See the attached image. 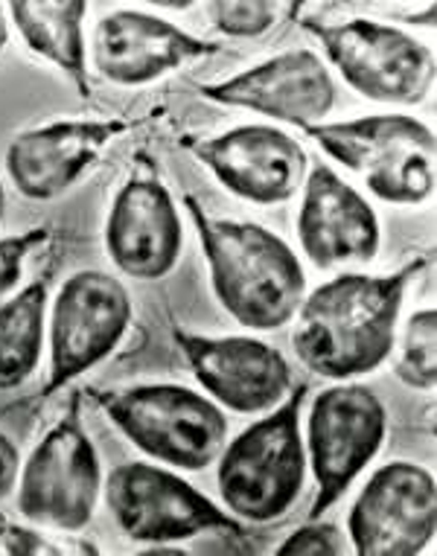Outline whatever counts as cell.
Instances as JSON below:
<instances>
[{"label":"cell","mask_w":437,"mask_h":556,"mask_svg":"<svg viewBox=\"0 0 437 556\" xmlns=\"http://www.w3.org/2000/svg\"><path fill=\"white\" fill-rule=\"evenodd\" d=\"M428 263V254H414L388 274L341 271L303 294L291 320L298 362L329 382H350L379 370L394 353L405 292Z\"/></svg>","instance_id":"obj_1"},{"label":"cell","mask_w":437,"mask_h":556,"mask_svg":"<svg viewBox=\"0 0 437 556\" xmlns=\"http://www.w3.org/2000/svg\"><path fill=\"white\" fill-rule=\"evenodd\" d=\"M182 204L199 237L218 306L254 332L289 327L307 294V271L295 248L257 222L213 216L190 192Z\"/></svg>","instance_id":"obj_2"},{"label":"cell","mask_w":437,"mask_h":556,"mask_svg":"<svg viewBox=\"0 0 437 556\" xmlns=\"http://www.w3.org/2000/svg\"><path fill=\"white\" fill-rule=\"evenodd\" d=\"M310 384L295 382L286 400L228 440L216 457L222 507L248 525H274L298 504L310 475L303 446V402Z\"/></svg>","instance_id":"obj_3"},{"label":"cell","mask_w":437,"mask_h":556,"mask_svg":"<svg viewBox=\"0 0 437 556\" xmlns=\"http://www.w3.org/2000/svg\"><path fill=\"white\" fill-rule=\"evenodd\" d=\"M91 400L135 448L158 464L201 472L228 443V417L187 384L146 382L91 388Z\"/></svg>","instance_id":"obj_4"},{"label":"cell","mask_w":437,"mask_h":556,"mask_svg":"<svg viewBox=\"0 0 437 556\" xmlns=\"http://www.w3.org/2000/svg\"><path fill=\"white\" fill-rule=\"evenodd\" d=\"M321 152L359 175L385 204L417 207L435 195L437 140L435 131L409 114H371V117L315 123L303 128Z\"/></svg>","instance_id":"obj_5"},{"label":"cell","mask_w":437,"mask_h":556,"mask_svg":"<svg viewBox=\"0 0 437 556\" xmlns=\"http://www.w3.org/2000/svg\"><path fill=\"white\" fill-rule=\"evenodd\" d=\"M295 24L319 41L329 71L364 100L411 109L435 85V53L405 29L371 18L327 24L315 15H301Z\"/></svg>","instance_id":"obj_6"},{"label":"cell","mask_w":437,"mask_h":556,"mask_svg":"<svg viewBox=\"0 0 437 556\" xmlns=\"http://www.w3.org/2000/svg\"><path fill=\"white\" fill-rule=\"evenodd\" d=\"M18 513L29 525L79 533L102 495V464L83 422V393H71L62 417L29 452L18 472Z\"/></svg>","instance_id":"obj_7"},{"label":"cell","mask_w":437,"mask_h":556,"mask_svg":"<svg viewBox=\"0 0 437 556\" xmlns=\"http://www.w3.org/2000/svg\"><path fill=\"white\" fill-rule=\"evenodd\" d=\"M132 320L135 306L123 280L97 268L71 274L47 309V379L38 405L102 365L123 344Z\"/></svg>","instance_id":"obj_8"},{"label":"cell","mask_w":437,"mask_h":556,"mask_svg":"<svg viewBox=\"0 0 437 556\" xmlns=\"http://www.w3.org/2000/svg\"><path fill=\"white\" fill-rule=\"evenodd\" d=\"M303 420L307 466L315 481V498L307 519H321L383 452L388 408L374 388L350 379L315 393Z\"/></svg>","instance_id":"obj_9"},{"label":"cell","mask_w":437,"mask_h":556,"mask_svg":"<svg viewBox=\"0 0 437 556\" xmlns=\"http://www.w3.org/2000/svg\"><path fill=\"white\" fill-rule=\"evenodd\" d=\"M102 493L114 525L137 545L166 547L201 533H246L237 516L164 464L132 460L117 466L102 483Z\"/></svg>","instance_id":"obj_10"},{"label":"cell","mask_w":437,"mask_h":556,"mask_svg":"<svg viewBox=\"0 0 437 556\" xmlns=\"http://www.w3.org/2000/svg\"><path fill=\"white\" fill-rule=\"evenodd\" d=\"M105 254L120 274L155 283L182 260L184 219L155 157L140 155L120 184L102 230Z\"/></svg>","instance_id":"obj_11"},{"label":"cell","mask_w":437,"mask_h":556,"mask_svg":"<svg viewBox=\"0 0 437 556\" xmlns=\"http://www.w3.org/2000/svg\"><path fill=\"white\" fill-rule=\"evenodd\" d=\"M437 530V481L414 460L379 466L347 513V539L359 556H417Z\"/></svg>","instance_id":"obj_12"},{"label":"cell","mask_w":437,"mask_h":556,"mask_svg":"<svg viewBox=\"0 0 437 556\" xmlns=\"http://www.w3.org/2000/svg\"><path fill=\"white\" fill-rule=\"evenodd\" d=\"M182 147L230 195L260 207L295 199L312 164L301 140L265 123H248L213 137H182Z\"/></svg>","instance_id":"obj_13"},{"label":"cell","mask_w":437,"mask_h":556,"mask_svg":"<svg viewBox=\"0 0 437 556\" xmlns=\"http://www.w3.org/2000/svg\"><path fill=\"white\" fill-rule=\"evenodd\" d=\"M173 341L187 358L201 393L222 410L260 417L286 400L295 376L280 350L257 336H201L173 324Z\"/></svg>","instance_id":"obj_14"},{"label":"cell","mask_w":437,"mask_h":556,"mask_svg":"<svg viewBox=\"0 0 437 556\" xmlns=\"http://www.w3.org/2000/svg\"><path fill=\"white\" fill-rule=\"evenodd\" d=\"M196 91L216 105L254 111L301 131L329 117L338 93L329 64L310 47L283 50L218 83H196Z\"/></svg>","instance_id":"obj_15"},{"label":"cell","mask_w":437,"mask_h":556,"mask_svg":"<svg viewBox=\"0 0 437 556\" xmlns=\"http://www.w3.org/2000/svg\"><path fill=\"white\" fill-rule=\"evenodd\" d=\"M132 126L135 123L126 117H91L53 119L18 131L3 157L7 175L24 199H62Z\"/></svg>","instance_id":"obj_16"},{"label":"cell","mask_w":437,"mask_h":556,"mask_svg":"<svg viewBox=\"0 0 437 556\" xmlns=\"http://www.w3.org/2000/svg\"><path fill=\"white\" fill-rule=\"evenodd\" d=\"M218 50V41L192 36L161 15L117 10L97 21L88 64H93V71L105 83L120 88H143L184 64L216 55Z\"/></svg>","instance_id":"obj_17"},{"label":"cell","mask_w":437,"mask_h":556,"mask_svg":"<svg viewBox=\"0 0 437 556\" xmlns=\"http://www.w3.org/2000/svg\"><path fill=\"white\" fill-rule=\"evenodd\" d=\"M298 242L303 256L321 271L376 260L383 228L374 204L345 181L329 164H310L301 187Z\"/></svg>","instance_id":"obj_18"},{"label":"cell","mask_w":437,"mask_h":556,"mask_svg":"<svg viewBox=\"0 0 437 556\" xmlns=\"http://www.w3.org/2000/svg\"><path fill=\"white\" fill-rule=\"evenodd\" d=\"M12 27L29 53L62 71L76 93L91 97L85 18L88 0H7Z\"/></svg>","instance_id":"obj_19"},{"label":"cell","mask_w":437,"mask_h":556,"mask_svg":"<svg viewBox=\"0 0 437 556\" xmlns=\"http://www.w3.org/2000/svg\"><path fill=\"white\" fill-rule=\"evenodd\" d=\"M50 286L38 277L0 301V391H15L33 379L47 344Z\"/></svg>","instance_id":"obj_20"},{"label":"cell","mask_w":437,"mask_h":556,"mask_svg":"<svg viewBox=\"0 0 437 556\" xmlns=\"http://www.w3.org/2000/svg\"><path fill=\"white\" fill-rule=\"evenodd\" d=\"M394 376L411 391L437 388V309L426 306L405 320L394 341Z\"/></svg>","instance_id":"obj_21"},{"label":"cell","mask_w":437,"mask_h":556,"mask_svg":"<svg viewBox=\"0 0 437 556\" xmlns=\"http://www.w3.org/2000/svg\"><path fill=\"white\" fill-rule=\"evenodd\" d=\"M280 15V0H210L216 33L228 38H263Z\"/></svg>","instance_id":"obj_22"},{"label":"cell","mask_w":437,"mask_h":556,"mask_svg":"<svg viewBox=\"0 0 437 556\" xmlns=\"http://www.w3.org/2000/svg\"><path fill=\"white\" fill-rule=\"evenodd\" d=\"M50 237H53V228H47V225L21 230L12 237H0V301H7L18 289L27 260L38 248L47 245Z\"/></svg>","instance_id":"obj_23"},{"label":"cell","mask_w":437,"mask_h":556,"mask_svg":"<svg viewBox=\"0 0 437 556\" xmlns=\"http://www.w3.org/2000/svg\"><path fill=\"white\" fill-rule=\"evenodd\" d=\"M341 536V530L333 521L321 519H307L298 530H291L289 536L283 539L277 545V554L283 556H338L347 554L350 545Z\"/></svg>","instance_id":"obj_24"},{"label":"cell","mask_w":437,"mask_h":556,"mask_svg":"<svg viewBox=\"0 0 437 556\" xmlns=\"http://www.w3.org/2000/svg\"><path fill=\"white\" fill-rule=\"evenodd\" d=\"M93 554L97 547L93 545H55L50 539L33 528H24V525H15V521L3 519L0 516V554H12V556H47V554Z\"/></svg>","instance_id":"obj_25"},{"label":"cell","mask_w":437,"mask_h":556,"mask_svg":"<svg viewBox=\"0 0 437 556\" xmlns=\"http://www.w3.org/2000/svg\"><path fill=\"white\" fill-rule=\"evenodd\" d=\"M18 472H21V452L18 446L12 443V438H7L0 431V502L7 495L15 493L18 486Z\"/></svg>","instance_id":"obj_26"},{"label":"cell","mask_w":437,"mask_h":556,"mask_svg":"<svg viewBox=\"0 0 437 556\" xmlns=\"http://www.w3.org/2000/svg\"><path fill=\"white\" fill-rule=\"evenodd\" d=\"M140 3H149V7H158V10L187 12V10H192L199 0H140Z\"/></svg>","instance_id":"obj_27"},{"label":"cell","mask_w":437,"mask_h":556,"mask_svg":"<svg viewBox=\"0 0 437 556\" xmlns=\"http://www.w3.org/2000/svg\"><path fill=\"white\" fill-rule=\"evenodd\" d=\"M310 3L312 0H286V21H289V24H295V21L301 18L303 10H307Z\"/></svg>","instance_id":"obj_28"},{"label":"cell","mask_w":437,"mask_h":556,"mask_svg":"<svg viewBox=\"0 0 437 556\" xmlns=\"http://www.w3.org/2000/svg\"><path fill=\"white\" fill-rule=\"evenodd\" d=\"M7 45H10V18H7L3 7H0V55H3Z\"/></svg>","instance_id":"obj_29"},{"label":"cell","mask_w":437,"mask_h":556,"mask_svg":"<svg viewBox=\"0 0 437 556\" xmlns=\"http://www.w3.org/2000/svg\"><path fill=\"white\" fill-rule=\"evenodd\" d=\"M3 216H7V187L0 181V222H3Z\"/></svg>","instance_id":"obj_30"},{"label":"cell","mask_w":437,"mask_h":556,"mask_svg":"<svg viewBox=\"0 0 437 556\" xmlns=\"http://www.w3.org/2000/svg\"><path fill=\"white\" fill-rule=\"evenodd\" d=\"M345 3H355V0H336V7H345Z\"/></svg>","instance_id":"obj_31"}]
</instances>
